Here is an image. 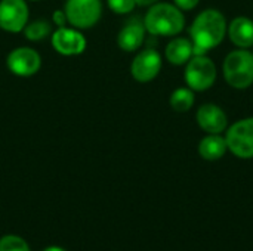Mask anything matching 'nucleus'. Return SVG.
<instances>
[{"instance_id": "f257e3e1", "label": "nucleus", "mask_w": 253, "mask_h": 251, "mask_svg": "<svg viewBox=\"0 0 253 251\" xmlns=\"http://www.w3.org/2000/svg\"><path fill=\"white\" fill-rule=\"evenodd\" d=\"M227 28L228 22L221 10L215 7L202 10L190 27V40L194 46V55H206L209 50L219 46L227 36Z\"/></svg>"}, {"instance_id": "f03ea898", "label": "nucleus", "mask_w": 253, "mask_h": 251, "mask_svg": "<svg viewBox=\"0 0 253 251\" xmlns=\"http://www.w3.org/2000/svg\"><path fill=\"white\" fill-rule=\"evenodd\" d=\"M142 21L147 33L157 37H175L185 28L182 10L172 3L151 4Z\"/></svg>"}, {"instance_id": "7ed1b4c3", "label": "nucleus", "mask_w": 253, "mask_h": 251, "mask_svg": "<svg viewBox=\"0 0 253 251\" xmlns=\"http://www.w3.org/2000/svg\"><path fill=\"white\" fill-rule=\"evenodd\" d=\"M227 84L237 90L249 89L253 84V53L249 49L231 50L222 64Z\"/></svg>"}, {"instance_id": "20e7f679", "label": "nucleus", "mask_w": 253, "mask_h": 251, "mask_svg": "<svg viewBox=\"0 0 253 251\" xmlns=\"http://www.w3.org/2000/svg\"><path fill=\"white\" fill-rule=\"evenodd\" d=\"M218 77V68L208 55H193L185 64L184 78L187 86L194 92L209 90Z\"/></svg>"}, {"instance_id": "39448f33", "label": "nucleus", "mask_w": 253, "mask_h": 251, "mask_svg": "<svg viewBox=\"0 0 253 251\" xmlns=\"http://www.w3.org/2000/svg\"><path fill=\"white\" fill-rule=\"evenodd\" d=\"M225 141L228 151L240 158H253V117L237 120L225 130Z\"/></svg>"}, {"instance_id": "423d86ee", "label": "nucleus", "mask_w": 253, "mask_h": 251, "mask_svg": "<svg viewBox=\"0 0 253 251\" xmlns=\"http://www.w3.org/2000/svg\"><path fill=\"white\" fill-rule=\"evenodd\" d=\"M68 24L77 30H87L98 24L102 16L101 0H67L64 6Z\"/></svg>"}, {"instance_id": "0eeeda50", "label": "nucleus", "mask_w": 253, "mask_h": 251, "mask_svg": "<svg viewBox=\"0 0 253 251\" xmlns=\"http://www.w3.org/2000/svg\"><path fill=\"white\" fill-rule=\"evenodd\" d=\"M163 59L154 47H147L136 53L130 64V75L138 83L153 81L162 71Z\"/></svg>"}, {"instance_id": "6e6552de", "label": "nucleus", "mask_w": 253, "mask_h": 251, "mask_svg": "<svg viewBox=\"0 0 253 251\" xmlns=\"http://www.w3.org/2000/svg\"><path fill=\"white\" fill-rule=\"evenodd\" d=\"M6 65L13 75L31 77L39 72L42 67V58L37 50L28 46H21L9 52Z\"/></svg>"}, {"instance_id": "1a4fd4ad", "label": "nucleus", "mask_w": 253, "mask_h": 251, "mask_svg": "<svg viewBox=\"0 0 253 251\" xmlns=\"http://www.w3.org/2000/svg\"><path fill=\"white\" fill-rule=\"evenodd\" d=\"M50 44L59 55L77 56L86 50L87 41L80 30L74 27H61L52 33Z\"/></svg>"}, {"instance_id": "9d476101", "label": "nucleus", "mask_w": 253, "mask_h": 251, "mask_svg": "<svg viewBox=\"0 0 253 251\" xmlns=\"http://www.w3.org/2000/svg\"><path fill=\"white\" fill-rule=\"evenodd\" d=\"M30 9L25 0L0 1V28L6 33H21L28 24Z\"/></svg>"}, {"instance_id": "9b49d317", "label": "nucleus", "mask_w": 253, "mask_h": 251, "mask_svg": "<svg viewBox=\"0 0 253 251\" xmlns=\"http://www.w3.org/2000/svg\"><path fill=\"white\" fill-rule=\"evenodd\" d=\"M196 121L206 135H222L228 129V115L216 104L208 102L197 108Z\"/></svg>"}, {"instance_id": "f8f14e48", "label": "nucleus", "mask_w": 253, "mask_h": 251, "mask_svg": "<svg viewBox=\"0 0 253 251\" xmlns=\"http://www.w3.org/2000/svg\"><path fill=\"white\" fill-rule=\"evenodd\" d=\"M145 25L144 21L132 18L127 21L117 34V44L123 52H136L145 41Z\"/></svg>"}, {"instance_id": "ddd939ff", "label": "nucleus", "mask_w": 253, "mask_h": 251, "mask_svg": "<svg viewBox=\"0 0 253 251\" xmlns=\"http://www.w3.org/2000/svg\"><path fill=\"white\" fill-rule=\"evenodd\" d=\"M230 41L237 49L253 47V21L248 16H236L227 28Z\"/></svg>"}, {"instance_id": "4468645a", "label": "nucleus", "mask_w": 253, "mask_h": 251, "mask_svg": "<svg viewBox=\"0 0 253 251\" xmlns=\"http://www.w3.org/2000/svg\"><path fill=\"white\" fill-rule=\"evenodd\" d=\"M194 55V46L190 38L175 37L172 38L165 49V58L169 64L181 67L185 65Z\"/></svg>"}, {"instance_id": "2eb2a0df", "label": "nucleus", "mask_w": 253, "mask_h": 251, "mask_svg": "<svg viewBox=\"0 0 253 251\" xmlns=\"http://www.w3.org/2000/svg\"><path fill=\"white\" fill-rule=\"evenodd\" d=\"M197 151H199V155L206 161L221 160L228 152L225 136H222V135H206L200 141Z\"/></svg>"}, {"instance_id": "dca6fc26", "label": "nucleus", "mask_w": 253, "mask_h": 251, "mask_svg": "<svg viewBox=\"0 0 253 251\" xmlns=\"http://www.w3.org/2000/svg\"><path fill=\"white\" fill-rule=\"evenodd\" d=\"M196 104V95L194 90L187 87H178L170 93L169 105L176 112H188Z\"/></svg>"}, {"instance_id": "f3484780", "label": "nucleus", "mask_w": 253, "mask_h": 251, "mask_svg": "<svg viewBox=\"0 0 253 251\" xmlns=\"http://www.w3.org/2000/svg\"><path fill=\"white\" fill-rule=\"evenodd\" d=\"M22 31H24V36L27 40L42 41L46 37L52 36V25L44 19H36V21L28 22Z\"/></svg>"}, {"instance_id": "a211bd4d", "label": "nucleus", "mask_w": 253, "mask_h": 251, "mask_svg": "<svg viewBox=\"0 0 253 251\" xmlns=\"http://www.w3.org/2000/svg\"><path fill=\"white\" fill-rule=\"evenodd\" d=\"M0 251H31L28 243L18 235H4L0 238Z\"/></svg>"}, {"instance_id": "6ab92c4d", "label": "nucleus", "mask_w": 253, "mask_h": 251, "mask_svg": "<svg viewBox=\"0 0 253 251\" xmlns=\"http://www.w3.org/2000/svg\"><path fill=\"white\" fill-rule=\"evenodd\" d=\"M107 4H108L110 10L117 15L130 13L136 7L135 0H107Z\"/></svg>"}, {"instance_id": "aec40b11", "label": "nucleus", "mask_w": 253, "mask_h": 251, "mask_svg": "<svg viewBox=\"0 0 253 251\" xmlns=\"http://www.w3.org/2000/svg\"><path fill=\"white\" fill-rule=\"evenodd\" d=\"M52 22H53V25H56L58 28L67 27L68 19H67V15H65L64 9H62V10H61V9H56V10L52 13Z\"/></svg>"}, {"instance_id": "412c9836", "label": "nucleus", "mask_w": 253, "mask_h": 251, "mask_svg": "<svg viewBox=\"0 0 253 251\" xmlns=\"http://www.w3.org/2000/svg\"><path fill=\"white\" fill-rule=\"evenodd\" d=\"M200 0H173V4L179 7L182 12L184 10H193L199 6Z\"/></svg>"}, {"instance_id": "4be33fe9", "label": "nucleus", "mask_w": 253, "mask_h": 251, "mask_svg": "<svg viewBox=\"0 0 253 251\" xmlns=\"http://www.w3.org/2000/svg\"><path fill=\"white\" fill-rule=\"evenodd\" d=\"M159 0H135L136 6H141V7H150L151 4L157 3Z\"/></svg>"}, {"instance_id": "5701e85b", "label": "nucleus", "mask_w": 253, "mask_h": 251, "mask_svg": "<svg viewBox=\"0 0 253 251\" xmlns=\"http://www.w3.org/2000/svg\"><path fill=\"white\" fill-rule=\"evenodd\" d=\"M43 251H65L62 247H58V246H50V247H47V249H44Z\"/></svg>"}, {"instance_id": "b1692460", "label": "nucleus", "mask_w": 253, "mask_h": 251, "mask_svg": "<svg viewBox=\"0 0 253 251\" xmlns=\"http://www.w3.org/2000/svg\"><path fill=\"white\" fill-rule=\"evenodd\" d=\"M31 1H39V0H31Z\"/></svg>"}, {"instance_id": "393cba45", "label": "nucleus", "mask_w": 253, "mask_h": 251, "mask_svg": "<svg viewBox=\"0 0 253 251\" xmlns=\"http://www.w3.org/2000/svg\"><path fill=\"white\" fill-rule=\"evenodd\" d=\"M252 53H253V50H252Z\"/></svg>"}]
</instances>
